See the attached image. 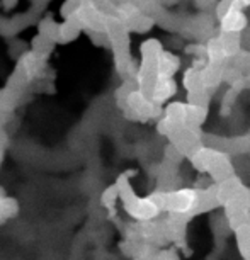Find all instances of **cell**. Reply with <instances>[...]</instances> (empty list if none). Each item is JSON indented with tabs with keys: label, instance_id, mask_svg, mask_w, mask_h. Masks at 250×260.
Wrapping results in <instances>:
<instances>
[{
	"label": "cell",
	"instance_id": "7",
	"mask_svg": "<svg viewBox=\"0 0 250 260\" xmlns=\"http://www.w3.org/2000/svg\"><path fill=\"white\" fill-rule=\"evenodd\" d=\"M233 6H237V4H235V0H218L216 6H214V17L220 21V19H222Z\"/></svg>",
	"mask_w": 250,
	"mask_h": 260
},
{
	"label": "cell",
	"instance_id": "1",
	"mask_svg": "<svg viewBox=\"0 0 250 260\" xmlns=\"http://www.w3.org/2000/svg\"><path fill=\"white\" fill-rule=\"evenodd\" d=\"M167 138L170 140V145L179 151L180 155L189 158L201 145V133L199 127H177L172 135H169Z\"/></svg>",
	"mask_w": 250,
	"mask_h": 260
},
{
	"label": "cell",
	"instance_id": "6",
	"mask_svg": "<svg viewBox=\"0 0 250 260\" xmlns=\"http://www.w3.org/2000/svg\"><path fill=\"white\" fill-rule=\"evenodd\" d=\"M218 39H220V45H222V50L225 53V56H227V60L233 58L240 50H242V48H240V32L220 31Z\"/></svg>",
	"mask_w": 250,
	"mask_h": 260
},
{
	"label": "cell",
	"instance_id": "5",
	"mask_svg": "<svg viewBox=\"0 0 250 260\" xmlns=\"http://www.w3.org/2000/svg\"><path fill=\"white\" fill-rule=\"evenodd\" d=\"M180 61L179 58L169 51H162L157 63V77H174V73L179 70Z\"/></svg>",
	"mask_w": 250,
	"mask_h": 260
},
{
	"label": "cell",
	"instance_id": "2",
	"mask_svg": "<svg viewBox=\"0 0 250 260\" xmlns=\"http://www.w3.org/2000/svg\"><path fill=\"white\" fill-rule=\"evenodd\" d=\"M245 26H247V16L243 9L238 6H233L220 19V31L225 32H242Z\"/></svg>",
	"mask_w": 250,
	"mask_h": 260
},
{
	"label": "cell",
	"instance_id": "4",
	"mask_svg": "<svg viewBox=\"0 0 250 260\" xmlns=\"http://www.w3.org/2000/svg\"><path fill=\"white\" fill-rule=\"evenodd\" d=\"M203 60L201 63H194L193 67H189L188 70L184 72V77H182V83H184V89L185 92H198V90H204V82H203V75H201V67L204 65ZM208 90V89H206Z\"/></svg>",
	"mask_w": 250,
	"mask_h": 260
},
{
	"label": "cell",
	"instance_id": "3",
	"mask_svg": "<svg viewBox=\"0 0 250 260\" xmlns=\"http://www.w3.org/2000/svg\"><path fill=\"white\" fill-rule=\"evenodd\" d=\"M177 90V85L174 82V77H157V80L153 83V89H151L150 99L155 104H164L169 99H172V95Z\"/></svg>",
	"mask_w": 250,
	"mask_h": 260
},
{
	"label": "cell",
	"instance_id": "9",
	"mask_svg": "<svg viewBox=\"0 0 250 260\" xmlns=\"http://www.w3.org/2000/svg\"><path fill=\"white\" fill-rule=\"evenodd\" d=\"M248 135H250V133H248Z\"/></svg>",
	"mask_w": 250,
	"mask_h": 260
},
{
	"label": "cell",
	"instance_id": "8",
	"mask_svg": "<svg viewBox=\"0 0 250 260\" xmlns=\"http://www.w3.org/2000/svg\"><path fill=\"white\" fill-rule=\"evenodd\" d=\"M235 4H237L238 7L245 9V7H248V6H250V0H235Z\"/></svg>",
	"mask_w": 250,
	"mask_h": 260
}]
</instances>
